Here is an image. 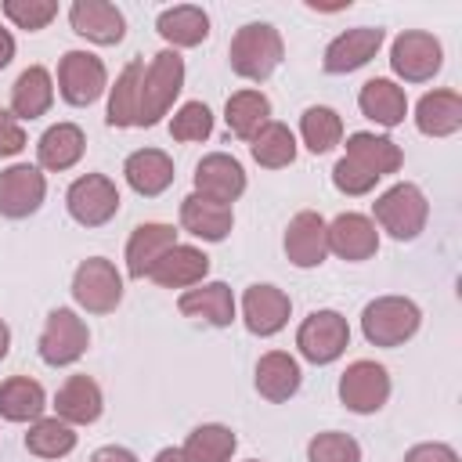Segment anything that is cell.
I'll return each instance as SVG.
<instances>
[{"instance_id":"cell-1","label":"cell","mask_w":462,"mask_h":462,"mask_svg":"<svg viewBox=\"0 0 462 462\" xmlns=\"http://www.w3.org/2000/svg\"><path fill=\"white\" fill-rule=\"evenodd\" d=\"M285 58V43H282V32L271 25V22H249L242 25L235 36H231V47H227V61H231V72L249 79V83H263Z\"/></svg>"},{"instance_id":"cell-2","label":"cell","mask_w":462,"mask_h":462,"mask_svg":"<svg viewBox=\"0 0 462 462\" xmlns=\"http://www.w3.org/2000/svg\"><path fill=\"white\" fill-rule=\"evenodd\" d=\"M180 90H184V58L166 47L144 65L137 90V126H155L162 116H170Z\"/></svg>"},{"instance_id":"cell-3","label":"cell","mask_w":462,"mask_h":462,"mask_svg":"<svg viewBox=\"0 0 462 462\" xmlns=\"http://www.w3.org/2000/svg\"><path fill=\"white\" fill-rule=\"evenodd\" d=\"M426 220H430V202H426L422 188L411 180L390 184L372 202V224L383 227L397 242H415L426 231Z\"/></svg>"},{"instance_id":"cell-4","label":"cell","mask_w":462,"mask_h":462,"mask_svg":"<svg viewBox=\"0 0 462 462\" xmlns=\"http://www.w3.org/2000/svg\"><path fill=\"white\" fill-rule=\"evenodd\" d=\"M422 325V310L408 296H375L361 310V336L372 346H404Z\"/></svg>"},{"instance_id":"cell-5","label":"cell","mask_w":462,"mask_h":462,"mask_svg":"<svg viewBox=\"0 0 462 462\" xmlns=\"http://www.w3.org/2000/svg\"><path fill=\"white\" fill-rule=\"evenodd\" d=\"M346 346H350V325L332 307L310 310L296 328V350L310 365H332L346 354Z\"/></svg>"},{"instance_id":"cell-6","label":"cell","mask_w":462,"mask_h":462,"mask_svg":"<svg viewBox=\"0 0 462 462\" xmlns=\"http://www.w3.org/2000/svg\"><path fill=\"white\" fill-rule=\"evenodd\" d=\"M90 346V328L72 307H54L43 321V332L36 339V354L51 368L76 365Z\"/></svg>"},{"instance_id":"cell-7","label":"cell","mask_w":462,"mask_h":462,"mask_svg":"<svg viewBox=\"0 0 462 462\" xmlns=\"http://www.w3.org/2000/svg\"><path fill=\"white\" fill-rule=\"evenodd\" d=\"M72 300L87 314H112L123 303V274L105 256H87L72 271Z\"/></svg>"},{"instance_id":"cell-8","label":"cell","mask_w":462,"mask_h":462,"mask_svg":"<svg viewBox=\"0 0 462 462\" xmlns=\"http://www.w3.org/2000/svg\"><path fill=\"white\" fill-rule=\"evenodd\" d=\"M390 390H393L390 372L379 361H368V357L350 361L339 375V386H336L339 404L354 415H375L390 401Z\"/></svg>"},{"instance_id":"cell-9","label":"cell","mask_w":462,"mask_h":462,"mask_svg":"<svg viewBox=\"0 0 462 462\" xmlns=\"http://www.w3.org/2000/svg\"><path fill=\"white\" fill-rule=\"evenodd\" d=\"M444 65V47L426 29H404L390 43V69L404 83H430Z\"/></svg>"},{"instance_id":"cell-10","label":"cell","mask_w":462,"mask_h":462,"mask_svg":"<svg viewBox=\"0 0 462 462\" xmlns=\"http://www.w3.org/2000/svg\"><path fill=\"white\" fill-rule=\"evenodd\" d=\"M108 90V69L90 51H65L58 61V94L72 108L94 105Z\"/></svg>"},{"instance_id":"cell-11","label":"cell","mask_w":462,"mask_h":462,"mask_svg":"<svg viewBox=\"0 0 462 462\" xmlns=\"http://www.w3.org/2000/svg\"><path fill=\"white\" fill-rule=\"evenodd\" d=\"M65 209L79 227H105L119 213V188L105 173H83L69 184Z\"/></svg>"},{"instance_id":"cell-12","label":"cell","mask_w":462,"mask_h":462,"mask_svg":"<svg viewBox=\"0 0 462 462\" xmlns=\"http://www.w3.org/2000/svg\"><path fill=\"white\" fill-rule=\"evenodd\" d=\"M47 199V177L32 162H11L0 170V217L25 220L32 217Z\"/></svg>"},{"instance_id":"cell-13","label":"cell","mask_w":462,"mask_h":462,"mask_svg":"<svg viewBox=\"0 0 462 462\" xmlns=\"http://www.w3.org/2000/svg\"><path fill=\"white\" fill-rule=\"evenodd\" d=\"M383 40H386V32L379 25H354V29H346V32H339V36L328 40V47L321 54V69L328 76L357 72V69H365L379 54Z\"/></svg>"},{"instance_id":"cell-14","label":"cell","mask_w":462,"mask_h":462,"mask_svg":"<svg viewBox=\"0 0 462 462\" xmlns=\"http://www.w3.org/2000/svg\"><path fill=\"white\" fill-rule=\"evenodd\" d=\"M242 321L253 336L267 339V336H278L285 325H289V314H292V300L289 292H282L278 285H267V282H256L242 292Z\"/></svg>"},{"instance_id":"cell-15","label":"cell","mask_w":462,"mask_h":462,"mask_svg":"<svg viewBox=\"0 0 462 462\" xmlns=\"http://www.w3.org/2000/svg\"><path fill=\"white\" fill-rule=\"evenodd\" d=\"M325 227H328V220L314 209H300L289 220L282 245H285V256H289L292 267L310 271V267L325 263V256H328V231Z\"/></svg>"},{"instance_id":"cell-16","label":"cell","mask_w":462,"mask_h":462,"mask_svg":"<svg viewBox=\"0 0 462 462\" xmlns=\"http://www.w3.org/2000/svg\"><path fill=\"white\" fill-rule=\"evenodd\" d=\"M191 180H195V195L213 199V202H224V206L238 202L242 191H245V170L227 152L202 155L199 166H195V173H191Z\"/></svg>"},{"instance_id":"cell-17","label":"cell","mask_w":462,"mask_h":462,"mask_svg":"<svg viewBox=\"0 0 462 462\" xmlns=\"http://www.w3.org/2000/svg\"><path fill=\"white\" fill-rule=\"evenodd\" d=\"M69 25L76 36H83L97 47H116L126 36V14L108 0H72Z\"/></svg>"},{"instance_id":"cell-18","label":"cell","mask_w":462,"mask_h":462,"mask_svg":"<svg viewBox=\"0 0 462 462\" xmlns=\"http://www.w3.org/2000/svg\"><path fill=\"white\" fill-rule=\"evenodd\" d=\"M325 231H328V253H336L346 263H361L379 253V227L365 213H339L336 220H328Z\"/></svg>"},{"instance_id":"cell-19","label":"cell","mask_w":462,"mask_h":462,"mask_svg":"<svg viewBox=\"0 0 462 462\" xmlns=\"http://www.w3.org/2000/svg\"><path fill=\"white\" fill-rule=\"evenodd\" d=\"M177 310L184 318H199L213 328H227L238 314V303H235V292L227 282H199L177 296Z\"/></svg>"},{"instance_id":"cell-20","label":"cell","mask_w":462,"mask_h":462,"mask_svg":"<svg viewBox=\"0 0 462 462\" xmlns=\"http://www.w3.org/2000/svg\"><path fill=\"white\" fill-rule=\"evenodd\" d=\"M105 411V393L90 375H69L54 393V415L69 426H90Z\"/></svg>"},{"instance_id":"cell-21","label":"cell","mask_w":462,"mask_h":462,"mask_svg":"<svg viewBox=\"0 0 462 462\" xmlns=\"http://www.w3.org/2000/svg\"><path fill=\"white\" fill-rule=\"evenodd\" d=\"M173 245H177V227L173 224H162V220L137 224L126 238V274L130 278H148V271Z\"/></svg>"},{"instance_id":"cell-22","label":"cell","mask_w":462,"mask_h":462,"mask_svg":"<svg viewBox=\"0 0 462 462\" xmlns=\"http://www.w3.org/2000/svg\"><path fill=\"white\" fill-rule=\"evenodd\" d=\"M209 274V256L199 245H184L177 242L173 249L162 253V260L148 271V282H155L159 289H191L199 282H206Z\"/></svg>"},{"instance_id":"cell-23","label":"cell","mask_w":462,"mask_h":462,"mask_svg":"<svg viewBox=\"0 0 462 462\" xmlns=\"http://www.w3.org/2000/svg\"><path fill=\"white\" fill-rule=\"evenodd\" d=\"M357 108H361V116L372 119L375 126L393 130V126H401L404 116H408V94H404L401 83H393V79H386V76H375V79H368V83L357 90Z\"/></svg>"},{"instance_id":"cell-24","label":"cell","mask_w":462,"mask_h":462,"mask_svg":"<svg viewBox=\"0 0 462 462\" xmlns=\"http://www.w3.org/2000/svg\"><path fill=\"white\" fill-rule=\"evenodd\" d=\"M87 152V134L76 123H54L40 134L36 141V166L51 170V173H65L72 170Z\"/></svg>"},{"instance_id":"cell-25","label":"cell","mask_w":462,"mask_h":462,"mask_svg":"<svg viewBox=\"0 0 462 462\" xmlns=\"http://www.w3.org/2000/svg\"><path fill=\"white\" fill-rule=\"evenodd\" d=\"M256 393L271 404H282L289 397L300 393V383H303V372H300V361L289 354V350H267L260 361H256Z\"/></svg>"},{"instance_id":"cell-26","label":"cell","mask_w":462,"mask_h":462,"mask_svg":"<svg viewBox=\"0 0 462 462\" xmlns=\"http://www.w3.org/2000/svg\"><path fill=\"white\" fill-rule=\"evenodd\" d=\"M123 177L141 199H155L173 184L177 173H173V159L162 148H137V152L126 155Z\"/></svg>"},{"instance_id":"cell-27","label":"cell","mask_w":462,"mask_h":462,"mask_svg":"<svg viewBox=\"0 0 462 462\" xmlns=\"http://www.w3.org/2000/svg\"><path fill=\"white\" fill-rule=\"evenodd\" d=\"M180 227L191 235V238H202V242H224L235 227V209L224 206V202H213V199H202V195H188L180 199Z\"/></svg>"},{"instance_id":"cell-28","label":"cell","mask_w":462,"mask_h":462,"mask_svg":"<svg viewBox=\"0 0 462 462\" xmlns=\"http://www.w3.org/2000/svg\"><path fill=\"white\" fill-rule=\"evenodd\" d=\"M54 105V76L43 65H29L18 72V79L11 83V116L18 123L25 119H40L47 116Z\"/></svg>"},{"instance_id":"cell-29","label":"cell","mask_w":462,"mask_h":462,"mask_svg":"<svg viewBox=\"0 0 462 462\" xmlns=\"http://www.w3.org/2000/svg\"><path fill=\"white\" fill-rule=\"evenodd\" d=\"M346 159H354L361 170H368L372 177H390V173H397L401 170V162H404V152H401V144L397 141H390L386 134H372V130H357V134H350L346 137V152H343Z\"/></svg>"},{"instance_id":"cell-30","label":"cell","mask_w":462,"mask_h":462,"mask_svg":"<svg viewBox=\"0 0 462 462\" xmlns=\"http://www.w3.org/2000/svg\"><path fill=\"white\" fill-rule=\"evenodd\" d=\"M415 130L422 137H451L462 130V94L458 90H430L415 105Z\"/></svg>"},{"instance_id":"cell-31","label":"cell","mask_w":462,"mask_h":462,"mask_svg":"<svg viewBox=\"0 0 462 462\" xmlns=\"http://www.w3.org/2000/svg\"><path fill=\"white\" fill-rule=\"evenodd\" d=\"M155 32L170 43V51H177V47H199L209 36V14L199 4H173V7L159 11Z\"/></svg>"},{"instance_id":"cell-32","label":"cell","mask_w":462,"mask_h":462,"mask_svg":"<svg viewBox=\"0 0 462 462\" xmlns=\"http://www.w3.org/2000/svg\"><path fill=\"white\" fill-rule=\"evenodd\" d=\"M224 123L238 141H253L260 134V126L271 123V97L263 90H253V87L235 90L224 105Z\"/></svg>"},{"instance_id":"cell-33","label":"cell","mask_w":462,"mask_h":462,"mask_svg":"<svg viewBox=\"0 0 462 462\" xmlns=\"http://www.w3.org/2000/svg\"><path fill=\"white\" fill-rule=\"evenodd\" d=\"M47 408V393L29 375H11L0 383V419L7 422H36Z\"/></svg>"},{"instance_id":"cell-34","label":"cell","mask_w":462,"mask_h":462,"mask_svg":"<svg viewBox=\"0 0 462 462\" xmlns=\"http://www.w3.org/2000/svg\"><path fill=\"white\" fill-rule=\"evenodd\" d=\"M141 76H144V61L134 58L126 61V69L116 76V83L108 87V108H105V123L116 130L137 126V90H141Z\"/></svg>"},{"instance_id":"cell-35","label":"cell","mask_w":462,"mask_h":462,"mask_svg":"<svg viewBox=\"0 0 462 462\" xmlns=\"http://www.w3.org/2000/svg\"><path fill=\"white\" fill-rule=\"evenodd\" d=\"M235 448H238V437L224 422H202L180 444V451L188 455V462H231Z\"/></svg>"},{"instance_id":"cell-36","label":"cell","mask_w":462,"mask_h":462,"mask_svg":"<svg viewBox=\"0 0 462 462\" xmlns=\"http://www.w3.org/2000/svg\"><path fill=\"white\" fill-rule=\"evenodd\" d=\"M249 152H253V159H256L263 170H285V166L296 162L300 144H296V134H292L285 123L271 119V123L260 126V134L249 141Z\"/></svg>"},{"instance_id":"cell-37","label":"cell","mask_w":462,"mask_h":462,"mask_svg":"<svg viewBox=\"0 0 462 462\" xmlns=\"http://www.w3.org/2000/svg\"><path fill=\"white\" fill-rule=\"evenodd\" d=\"M300 141H303V148L314 152V155L332 152V148L343 141V119H339V112L328 108V105H310V108H303V116H300Z\"/></svg>"},{"instance_id":"cell-38","label":"cell","mask_w":462,"mask_h":462,"mask_svg":"<svg viewBox=\"0 0 462 462\" xmlns=\"http://www.w3.org/2000/svg\"><path fill=\"white\" fill-rule=\"evenodd\" d=\"M72 448H76V426L61 422L58 415H51V419L40 415L25 430V451L36 458H65Z\"/></svg>"},{"instance_id":"cell-39","label":"cell","mask_w":462,"mask_h":462,"mask_svg":"<svg viewBox=\"0 0 462 462\" xmlns=\"http://www.w3.org/2000/svg\"><path fill=\"white\" fill-rule=\"evenodd\" d=\"M213 134V112L206 101H184L170 119V137L180 144H199Z\"/></svg>"},{"instance_id":"cell-40","label":"cell","mask_w":462,"mask_h":462,"mask_svg":"<svg viewBox=\"0 0 462 462\" xmlns=\"http://www.w3.org/2000/svg\"><path fill=\"white\" fill-rule=\"evenodd\" d=\"M307 462H361V444L343 430H325L307 440Z\"/></svg>"},{"instance_id":"cell-41","label":"cell","mask_w":462,"mask_h":462,"mask_svg":"<svg viewBox=\"0 0 462 462\" xmlns=\"http://www.w3.org/2000/svg\"><path fill=\"white\" fill-rule=\"evenodd\" d=\"M0 11L7 14V22L14 29L40 32L58 18V0H4Z\"/></svg>"},{"instance_id":"cell-42","label":"cell","mask_w":462,"mask_h":462,"mask_svg":"<svg viewBox=\"0 0 462 462\" xmlns=\"http://www.w3.org/2000/svg\"><path fill=\"white\" fill-rule=\"evenodd\" d=\"M332 184H336V191L339 195H350V199H357V195H368L375 184H379V177H372L368 170H361L354 159H336V166H332Z\"/></svg>"},{"instance_id":"cell-43","label":"cell","mask_w":462,"mask_h":462,"mask_svg":"<svg viewBox=\"0 0 462 462\" xmlns=\"http://www.w3.org/2000/svg\"><path fill=\"white\" fill-rule=\"evenodd\" d=\"M25 144H29V141H25V130H22V123L11 116V108H0V159H11V155H18Z\"/></svg>"},{"instance_id":"cell-44","label":"cell","mask_w":462,"mask_h":462,"mask_svg":"<svg viewBox=\"0 0 462 462\" xmlns=\"http://www.w3.org/2000/svg\"><path fill=\"white\" fill-rule=\"evenodd\" d=\"M404 462H458V451L444 440H422L404 451Z\"/></svg>"},{"instance_id":"cell-45","label":"cell","mask_w":462,"mask_h":462,"mask_svg":"<svg viewBox=\"0 0 462 462\" xmlns=\"http://www.w3.org/2000/svg\"><path fill=\"white\" fill-rule=\"evenodd\" d=\"M90 462H137V455L130 448H119V444H105L90 455Z\"/></svg>"},{"instance_id":"cell-46","label":"cell","mask_w":462,"mask_h":462,"mask_svg":"<svg viewBox=\"0 0 462 462\" xmlns=\"http://www.w3.org/2000/svg\"><path fill=\"white\" fill-rule=\"evenodd\" d=\"M14 51H18V43H14L11 29H4V25H0V69H7V65L14 61Z\"/></svg>"},{"instance_id":"cell-47","label":"cell","mask_w":462,"mask_h":462,"mask_svg":"<svg viewBox=\"0 0 462 462\" xmlns=\"http://www.w3.org/2000/svg\"><path fill=\"white\" fill-rule=\"evenodd\" d=\"M152 462H188V455H184L180 448H162V451H159Z\"/></svg>"},{"instance_id":"cell-48","label":"cell","mask_w":462,"mask_h":462,"mask_svg":"<svg viewBox=\"0 0 462 462\" xmlns=\"http://www.w3.org/2000/svg\"><path fill=\"white\" fill-rule=\"evenodd\" d=\"M11 354V328H7V321L0 318V361Z\"/></svg>"},{"instance_id":"cell-49","label":"cell","mask_w":462,"mask_h":462,"mask_svg":"<svg viewBox=\"0 0 462 462\" xmlns=\"http://www.w3.org/2000/svg\"><path fill=\"white\" fill-rule=\"evenodd\" d=\"M249 462H260V458H249Z\"/></svg>"}]
</instances>
